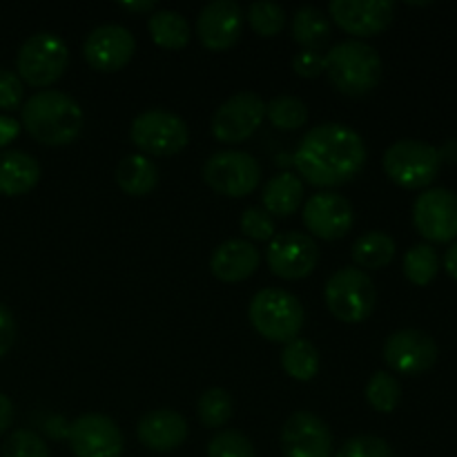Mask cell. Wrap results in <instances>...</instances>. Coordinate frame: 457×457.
<instances>
[{"instance_id":"13","label":"cell","mask_w":457,"mask_h":457,"mask_svg":"<svg viewBox=\"0 0 457 457\" xmlns=\"http://www.w3.org/2000/svg\"><path fill=\"white\" fill-rule=\"evenodd\" d=\"M266 263L279 279L297 281L315 270L320 263V248L315 239L303 232H284L268 245Z\"/></svg>"},{"instance_id":"10","label":"cell","mask_w":457,"mask_h":457,"mask_svg":"<svg viewBox=\"0 0 457 457\" xmlns=\"http://www.w3.org/2000/svg\"><path fill=\"white\" fill-rule=\"evenodd\" d=\"M266 103L254 92H237L212 114V134L217 141L235 145L253 137L263 123Z\"/></svg>"},{"instance_id":"25","label":"cell","mask_w":457,"mask_h":457,"mask_svg":"<svg viewBox=\"0 0 457 457\" xmlns=\"http://www.w3.org/2000/svg\"><path fill=\"white\" fill-rule=\"evenodd\" d=\"M147 29H150L154 45H159L161 49H170V52L187 47L192 38L190 25H187L186 18L177 12H168V9L152 12L150 21H147Z\"/></svg>"},{"instance_id":"36","label":"cell","mask_w":457,"mask_h":457,"mask_svg":"<svg viewBox=\"0 0 457 457\" xmlns=\"http://www.w3.org/2000/svg\"><path fill=\"white\" fill-rule=\"evenodd\" d=\"M335 457H395L391 445L378 436H355L344 442Z\"/></svg>"},{"instance_id":"22","label":"cell","mask_w":457,"mask_h":457,"mask_svg":"<svg viewBox=\"0 0 457 457\" xmlns=\"http://www.w3.org/2000/svg\"><path fill=\"white\" fill-rule=\"evenodd\" d=\"M40 181V165L22 150L0 152V195L21 196Z\"/></svg>"},{"instance_id":"5","label":"cell","mask_w":457,"mask_h":457,"mask_svg":"<svg viewBox=\"0 0 457 457\" xmlns=\"http://www.w3.org/2000/svg\"><path fill=\"white\" fill-rule=\"evenodd\" d=\"M384 172L395 186L420 190L431 186L442 170V152L418 138H402L384 152Z\"/></svg>"},{"instance_id":"9","label":"cell","mask_w":457,"mask_h":457,"mask_svg":"<svg viewBox=\"0 0 457 457\" xmlns=\"http://www.w3.org/2000/svg\"><path fill=\"white\" fill-rule=\"evenodd\" d=\"M204 181L217 195L241 199L257 190L262 181V165L248 152L221 150L205 161Z\"/></svg>"},{"instance_id":"6","label":"cell","mask_w":457,"mask_h":457,"mask_svg":"<svg viewBox=\"0 0 457 457\" xmlns=\"http://www.w3.org/2000/svg\"><path fill=\"white\" fill-rule=\"evenodd\" d=\"M326 306L335 320L344 324H361L369 320L375 311L378 290L373 279L360 268H339L328 281L324 290Z\"/></svg>"},{"instance_id":"37","label":"cell","mask_w":457,"mask_h":457,"mask_svg":"<svg viewBox=\"0 0 457 457\" xmlns=\"http://www.w3.org/2000/svg\"><path fill=\"white\" fill-rule=\"evenodd\" d=\"M241 232L253 241H272L275 239V221L263 208H248L241 214Z\"/></svg>"},{"instance_id":"11","label":"cell","mask_w":457,"mask_h":457,"mask_svg":"<svg viewBox=\"0 0 457 457\" xmlns=\"http://www.w3.org/2000/svg\"><path fill=\"white\" fill-rule=\"evenodd\" d=\"M74 457H123L125 440L116 422L101 413H85L67 428Z\"/></svg>"},{"instance_id":"16","label":"cell","mask_w":457,"mask_h":457,"mask_svg":"<svg viewBox=\"0 0 457 457\" xmlns=\"http://www.w3.org/2000/svg\"><path fill=\"white\" fill-rule=\"evenodd\" d=\"M303 226L311 235L324 241H337L351 232L355 210L346 196L337 192H317L303 204Z\"/></svg>"},{"instance_id":"40","label":"cell","mask_w":457,"mask_h":457,"mask_svg":"<svg viewBox=\"0 0 457 457\" xmlns=\"http://www.w3.org/2000/svg\"><path fill=\"white\" fill-rule=\"evenodd\" d=\"M16 342V320L4 303H0V357L7 355Z\"/></svg>"},{"instance_id":"30","label":"cell","mask_w":457,"mask_h":457,"mask_svg":"<svg viewBox=\"0 0 457 457\" xmlns=\"http://www.w3.org/2000/svg\"><path fill=\"white\" fill-rule=\"evenodd\" d=\"M440 270V257L427 244L413 245L404 257V275L411 284L428 286Z\"/></svg>"},{"instance_id":"29","label":"cell","mask_w":457,"mask_h":457,"mask_svg":"<svg viewBox=\"0 0 457 457\" xmlns=\"http://www.w3.org/2000/svg\"><path fill=\"white\" fill-rule=\"evenodd\" d=\"M266 116L277 129L293 132L306 125L308 107L306 103L295 96H277L270 103H266Z\"/></svg>"},{"instance_id":"15","label":"cell","mask_w":457,"mask_h":457,"mask_svg":"<svg viewBox=\"0 0 457 457\" xmlns=\"http://www.w3.org/2000/svg\"><path fill=\"white\" fill-rule=\"evenodd\" d=\"M330 22L355 38H370L386 29L395 18V4L388 0H333Z\"/></svg>"},{"instance_id":"21","label":"cell","mask_w":457,"mask_h":457,"mask_svg":"<svg viewBox=\"0 0 457 457\" xmlns=\"http://www.w3.org/2000/svg\"><path fill=\"white\" fill-rule=\"evenodd\" d=\"M262 263L257 245L245 239H228L210 257V272L223 284H239L253 277Z\"/></svg>"},{"instance_id":"20","label":"cell","mask_w":457,"mask_h":457,"mask_svg":"<svg viewBox=\"0 0 457 457\" xmlns=\"http://www.w3.org/2000/svg\"><path fill=\"white\" fill-rule=\"evenodd\" d=\"M137 437L154 453H172L186 442L187 422L172 409H156L143 415L137 424Z\"/></svg>"},{"instance_id":"44","label":"cell","mask_w":457,"mask_h":457,"mask_svg":"<svg viewBox=\"0 0 457 457\" xmlns=\"http://www.w3.org/2000/svg\"><path fill=\"white\" fill-rule=\"evenodd\" d=\"M445 270L449 272V277H453L457 281V241L446 250L445 254Z\"/></svg>"},{"instance_id":"32","label":"cell","mask_w":457,"mask_h":457,"mask_svg":"<svg viewBox=\"0 0 457 457\" xmlns=\"http://www.w3.org/2000/svg\"><path fill=\"white\" fill-rule=\"evenodd\" d=\"M201 424L205 428H221L226 427L228 420L232 418V397L223 388H208L201 393L199 406H196Z\"/></svg>"},{"instance_id":"23","label":"cell","mask_w":457,"mask_h":457,"mask_svg":"<svg viewBox=\"0 0 457 457\" xmlns=\"http://www.w3.org/2000/svg\"><path fill=\"white\" fill-rule=\"evenodd\" d=\"M303 201V183L297 174L281 172L268 179L262 192V204L268 214L275 217H290L299 210Z\"/></svg>"},{"instance_id":"17","label":"cell","mask_w":457,"mask_h":457,"mask_svg":"<svg viewBox=\"0 0 457 457\" xmlns=\"http://www.w3.org/2000/svg\"><path fill=\"white\" fill-rule=\"evenodd\" d=\"M284 457H333V433L311 411H297L281 428Z\"/></svg>"},{"instance_id":"8","label":"cell","mask_w":457,"mask_h":457,"mask_svg":"<svg viewBox=\"0 0 457 457\" xmlns=\"http://www.w3.org/2000/svg\"><path fill=\"white\" fill-rule=\"evenodd\" d=\"M129 138L143 156H174L190 143L186 120L170 110H147L132 120Z\"/></svg>"},{"instance_id":"28","label":"cell","mask_w":457,"mask_h":457,"mask_svg":"<svg viewBox=\"0 0 457 457\" xmlns=\"http://www.w3.org/2000/svg\"><path fill=\"white\" fill-rule=\"evenodd\" d=\"M281 369L297 382H311L320 373V351L308 339H293L281 351Z\"/></svg>"},{"instance_id":"7","label":"cell","mask_w":457,"mask_h":457,"mask_svg":"<svg viewBox=\"0 0 457 457\" xmlns=\"http://www.w3.org/2000/svg\"><path fill=\"white\" fill-rule=\"evenodd\" d=\"M70 65V49L61 36L38 31L21 45L16 56V74L31 87H49Z\"/></svg>"},{"instance_id":"31","label":"cell","mask_w":457,"mask_h":457,"mask_svg":"<svg viewBox=\"0 0 457 457\" xmlns=\"http://www.w3.org/2000/svg\"><path fill=\"white\" fill-rule=\"evenodd\" d=\"M366 402L378 413H393L402 402V386L393 375L375 373L366 384Z\"/></svg>"},{"instance_id":"1","label":"cell","mask_w":457,"mask_h":457,"mask_svg":"<svg viewBox=\"0 0 457 457\" xmlns=\"http://www.w3.org/2000/svg\"><path fill=\"white\" fill-rule=\"evenodd\" d=\"M366 143L344 123H321L308 129L295 152L299 177L317 187H339L355 181L366 165Z\"/></svg>"},{"instance_id":"33","label":"cell","mask_w":457,"mask_h":457,"mask_svg":"<svg viewBox=\"0 0 457 457\" xmlns=\"http://www.w3.org/2000/svg\"><path fill=\"white\" fill-rule=\"evenodd\" d=\"M248 22L254 34L263 38H272L279 34L286 25V12L281 4L268 3V0H257L248 7Z\"/></svg>"},{"instance_id":"2","label":"cell","mask_w":457,"mask_h":457,"mask_svg":"<svg viewBox=\"0 0 457 457\" xmlns=\"http://www.w3.org/2000/svg\"><path fill=\"white\" fill-rule=\"evenodd\" d=\"M21 110L22 128L43 145H70L83 132V110L70 94L61 89H40L22 103Z\"/></svg>"},{"instance_id":"26","label":"cell","mask_w":457,"mask_h":457,"mask_svg":"<svg viewBox=\"0 0 457 457\" xmlns=\"http://www.w3.org/2000/svg\"><path fill=\"white\" fill-rule=\"evenodd\" d=\"M333 22L321 9L302 7L293 16V38L303 49H315L320 52L321 45L328 43Z\"/></svg>"},{"instance_id":"19","label":"cell","mask_w":457,"mask_h":457,"mask_svg":"<svg viewBox=\"0 0 457 457\" xmlns=\"http://www.w3.org/2000/svg\"><path fill=\"white\" fill-rule=\"evenodd\" d=\"M244 31V9L235 0H214L201 9L196 18V36L210 52L235 47Z\"/></svg>"},{"instance_id":"42","label":"cell","mask_w":457,"mask_h":457,"mask_svg":"<svg viewBox=\"0 0 457 457\" xmlns=\"http://www.w3.org/2000/svg\"><path fill=\"white\" fill-rule=\"evenodd\" d=\"M13 422V402L4 393H0V436L12 427Z\"/></svg>"},{"instance_id":"41","label":"cell","mask_w":457,"mask_h":457,"mask_svg":"<svg viewBox=\"0 0 457 457\" xmlns=\"http://www.w3.org/2000/svg\"><path fill=\"white\" fill-rule=\"evenodd\" d=\"M18 134H21V123L12 119V116L0 114V147L9 145Z\"/></svg>"},{"instance_id":"4","label":"cell","mask_w":457,"mask_h":457,"mask_svg":"<svg viewBox=\"0 0 457 457\" xmlns=\"http://www.w3.org/2000/svg\"><path fill=\"white\" fill-rule=\"evenodd\" d=\"M248 317L253 328L263 339L288 344L302 333L306 312H303L302 302L288 290L263 288L250 302Z\"/></svg>"},{"instance_id":"14","label":"cell","mask_w":457,"mask_h":457,"mask_svg":"<svg viewBox=\"0 0 457 457\" xmlns=\"http://www.w3.org/2000/svg\"><path fill=\"white\" fill-rule=\"evenodd\" d=\"M413 223L424 239L449 244L457 237V195L446 187L422 192L413 205Z\"/></svg>"},{"instance_id":"18","label":"cell","mask_w":457,"mask_h":457,"mask_svg":"<svg viewBox=\"0 0 457 457\" xmlns=\"http://www.w3.org/2000/svg\"><path fill=\"white\" fill-rule=\"evenodd\" d=\"M137 52V40L132 31L120 25H101L85 38L83 56L92 70L112 74L132 61Z\"/></svg>"},{"instance_id":"3","label":"cell","mask_w":457,"mask_h":457,"mask_svg":"<svg viewBox=\"0 0 457 457\" xmlns=\"http://www.w3.org/2000/svg\"><path fill=\"white\" fill-rule=\"evenodd\" d=\"M324 74L339 94L366 96L382 80V58L361 40H344L324 54Z\"/></svg>"},{"instance_id":"12","label":"cell","mask_w":457,"mask_h":457,"mask_svg":"<svg viewBox=\"0 0 457 457\" xmlns=\"http://www.w3.org/2000/svg\"><path fill=\"white\" fill-rule=\"evenodd\" d=\"M437 344L424 330L406 328L397 330L391 337L384 342L382 357L386 361V366L395 373L406 375V378H415V375L427 373L428 369H433L437 361Z\"/></svg>"},{"instance_id":"38","label":"cell","mask_w":457,"mask_h":457,"mask_svg":"<svg viewBox=\"0 0 457 457\" xmlns=\"http://www.w3.org/2000/svg\"><path fill=\"white\" fill-rule=\"evenodd\" d=\"M22 98H25V85L18 79L16 71L0 67V110H18L22 105Z\"/></svg>"},{"instance_id":"35","label":"cell","mask_w":457,"mask_h":457,"mask_svg":"<svg viewBox=\"0 0 457 457\" xmlns=\"http://www.w3.org/2000/svg\"><path fill=\"white\" fill-rule=\"evenodd\" d=\"M208 457H257V451L241 431H221L210 440Z\"/></svg>"},{"instance_id":"34","label":"cell","mask_w":457,"mask_h":457,"mask_svg":"<svg viewBox=\"0 0 457 457\" xmlns=\"http://www.w3.org/2000/svg\"><path fill=\"white\" fill-rule=\"evenodd\" d=\"M3 457H52V453H49L47 442L38 433L21 428L4 440Z\"/></svg>"},{"instance_id":"43","label":"cell","mask_w":457,"mask_h":457,"mask_svg":"<svg viewBox=\"0 0 457 457\" xmlns=\"http://www.w3.org/2000/svg\"><path fill=\"white\" fill-rule=\"evenodd\" d=\"M119 7L123 9V12H132V13L156 12V3H152V0H141V3H120Z\"/></svg>"},{"instance_id":"27","label":"cell","mask_w":457,"mask_h":457,"mask_svg":"<svg viewBox=\"0 0 457 457\" xmlns=\"http://www.w3.org/2000/svg\"><path fill=\"white\" fill-rule=\"evenodd\" d=\"M353 262L369 270H382L388 263L395 259V241L391 235L382 230H373L361 235L360 239L353 244Z\"/></svg>"},{"instance_id":"24","label":"cell","mask_w":457,"mask_h":457,"mask_svg":"<svg viewBox=\"0 0 457 457\" xmlns=\"http://www.w3.org/2000/svg\"><path fill=\"white\" fill-rule=\"evenodd\" d=\"M116 183L129 196H147L159 183V168L143 154H129L116 165Z\"/></svg>"},{"instance_id":"39","label":"cell","mask_w":457,"mask_h":457,"mask_svg":"<svg viewBox=\"0 0 457 457\" xmlns=\"http://www.w3.org/2000/svg\"><path fill=\"white\" fill-rule=\"evenodd\" d=\"M293 70L302 79H317V76L324 74V54L315 52V49H302L293 58Z\"/></svg>"}]
</instances>
